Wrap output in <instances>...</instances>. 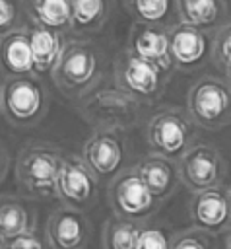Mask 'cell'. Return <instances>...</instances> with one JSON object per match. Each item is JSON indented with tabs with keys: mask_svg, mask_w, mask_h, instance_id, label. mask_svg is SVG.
Returning <instances> with one entry per match:
<instances>
[{
	"mask_svg": "<svg viewBox=\"0 0 231 249\" xmlns=\"http://www.w3.org/2000/svg\"><path fill=\"white\" fill-rule=\"evenodd\" d=\"M126 6L140 23L171 29L173 25H177L173 23V19H179L177 0H126Z\"/></svg>",
	"mask_w": 231,
	"mask_h": 249,
	"instance_id": "7402d4cb",
	"label": "cell"
},
{
	"mask_svg": "<svg viewBox=\"0 0 231 249\" xmlns=\"http://www.w3.org/2000/svg\"><path fill=\"white\" fill-rule=\"evenodd\" d=\"M169 43L173 66L184 72L200 68L214 54V39L210 33L181 21L169 29Z\"/></svg>",
	"mask_w": 231,
	"mask_h": 249,
	"instance_id": "7c38bea8",
	"label": "cell"
},
{
	"mask_svg": "<svg viewBox=\"0 0 231 249\" xmlns=\"http://www.w3.org/2000/svg\"><path fill=\"white\" fill-rule=\"evenodd\" d=\"M56 196L60 198L62 206L74 208V210H85L93 204L97 196V179L87 169L83 160L80 156H66L58 185H56Z\"/></svg>",
	"mask_w": 231,
	"mask_h": 249,
	"instance_id": "8fae6325",
	"label": "cell"
},
{
	"mask_svg": "<svg viewBox=\"0 0 231 249\" xmlns=\"http://www.w3.org/2000/svg\"><path fill=\"white\" fill-rule=\"evenodd\" d=\"M190 220L194 228L204 230L212 235L227 233L231 230V206L227 189L214 187L192 195Z\"/></svg>",
	"mask_w": 231,
	"mask_h": 249,
	"instance_id": "4fadbf2b",
	"label": "cell"
},
{
	"mask_svg": "<svg viewBox=\"0 0 231 249\" xmlns=\"http://www.w3.org/2000/svg\"><path fill=\"white\" fill-rule=\"evenodd\" d=\"M107 200L116 218L138 222V224L148 220L161 204L153 196V193L148 189V185L142 181L136 167L120 171L109 183Z\"/></svg>",
	"mask_w": 231,
	"mask_h": 249,
	"instance_id": "ba28073f",
	"label": "cell"
},
{
	"mask_svg": "<svg viewBox=\"0 0 231 249\" xmlns=\"http://www.w3.org/2000/svg\"><path fill=\"white\" fill-rule=\"evenodd\" d=\"M181 183L192 193H202L221 187L225 177V161L221 154L210 144H194L179 161Z\"/></svg>",
	"mask_w": 231,
	"mask_h": 249,
	"instance_id": "9c48e42d",
	"label": "cell"
},
{
	"mask_svg": "<svg viewBox=\"0 0 231 249\" xmlns=\"http://www.w3.org/2000/svg\"><path fill=\"white\" fill-rule=\"evenodd\" d=\"M25 8L33 25L60 33L72 27V0H27Z\"/></svg>",
	"mask_w": 231,
	"mask_h": 249,
	"instance_id": "ffe728a7",
	"label": "cell"
},
{
	"mask_svg": "<svg viewBox=\"0 0 231 249\" xmlns=\"http://www.w3.org/2000/svg\"><path fill=\"white\" fill-rule=\"evenodd\" d=\"M35 218L27 204L17 196L0 198V243L35 231Z\"/></svg>",
	"mask_w": 231,
	"mask_h": 249,
	"instance_id": "44dd1931",
	"label": "cell"
},
{
	"mask_svg": "<svg viewBox=\"0 0 231 249\" xmlns=\"http://www.w3.org/2000/svg\"><path fill=\"white\" fill-rule=\"evenodd\" d=\"M136 169H138L142 181L148 185V189L153 193V196L159 202L169 198L175 193L177 185L181 183L177 161L167 160L157 154H149L144 160H140Z\"/></svg>",
	"mask_w": 231,
	"mask_h": 249,
	"instance_id": "e0dca14e",
	"label": "cell"
},
{
	"mask_svg": "<svg viewBox=\"0 0 231 249\" xmlns=\"http://www.w3.org/2000/svg\"><path fill=\"white\" fill-rule=\"evenodd\" d=\"M142 226L138 222L113 218L103 230V249H136Z\"/></svg>",
	"mask_w": 231,
	"mask_h": 249,
	"instance_id": "cb8c5ba5",
	"label": "cell"
},
{
	"mask_svg": "<svg viewBox=\"0 0 231 249\" xmlns=\"http://www.w3.org/2000/svg\"><path fill=\"white\" fill-rule=\"evenodd\" d=\"M45 235L50 249H85L89 222L82 210L60 206L47 220Z\"/></svg>",
	"mask_w": 231,
	"mask_h": 249,
	"instance_id": "5bb4252c",
	"label": "cell"
},
{
	"mask_svg": "<svg viewBox=\"0 0 231 249\" xmlns=\"http://www.w3.org/2000/svg\"><path fill=\"white\" fill-rule=\"evenodd\" d=\"M82 160L97 181H113L126 160L124 136L120 130H95L82 148Z\"/></svg>",
	"mask_w": 231,
	"mask_h": 249,
	"instance_id": "30bf717a",
	"label": "cell"
},
{
	"mask_svg": "<svg viewBox=\"0 0 231 249\" xmlns=\"http://www.w3.org/2000/svg\"><path fill=\"white\" fill-rule=\"evenodd\" d=\"M58 89L70 99H83L99 82L97 49L85 41H68L52 72Z\"/></svg>",
	"mask_w": 231,
	"mask_h": 249,
	"instance_id": "7a4b0ae2",
	"label": "cell"
},
{
	"mask_svg": "<svg viewBox=\"0 0 231 249\" xmlns=\"http://www.w3.org/2000/svg\"><path fill=\"white\" fill-rule=\"evenodd\" d=\"M8 165H10V158H8V152L4 150V146L0 144V181H4L6 177V171H8Z\"/></svg>",
	"mask_w": 231,
	"mask_h": 249,
	"instance_id": "f546056e",
	"label": "cell"
},
{
	"mask_svg": "<svg viewBox=\"0 0 231 249\" xmlns=\"http://www.w3.org/2000/svg\"><path fill=\"white\" fill-rule=\"evenodd\" d=\"M27 31H29V43L33 53V74L39 78L52 74L64 51L62 33L49 27L33 25V23L27 25Z\"/></svg>",
	"mask_w": 231,
	"mask_h": 249,
	"instance_id": "ac0fdd59",
	"label": "cell"
},
{
	"mask_svg": "<svg viewBox=\"0 0 231 249\" xmlns=\"http://www.w3.org/2000/svg\"><path fill=\"white\" fill-rule=\"evenodd\" d=\"M227 195H229V206H231V187L227 189Z\"/></svg>",
	"mask_w": 231,
	"mask_h": 249,
	"instance_id": "d6a6232c",
	"label": "cell"
},
{
	"mask_svg": "<svg viewBox=\"0 0 231 249\" xmlns=\"http://www.w3.org/2000/svg\"><path fill=\"white\" fill-rule=\"evenodd\" d=\"M128 51L138 54L140 58L169 70L175 68L171 60V43H169V29L159 27V25H149V23H140L136 21L130 29L128 37Z\"/></svg>",
	"mask_w": 231,
	"mask_h": 249,
	"instance_id": "9a60e30c",
	"label": "cell"
},
{
	"mask_svg": "<svg viewBox=\"0 0 231 249\" xmlns=\"http://www.w3.org/2000/svg\"><path fill=\"white\" fill-rule=\"evenodd\" d=\"M225 249H231V247H225Z\"/></svg>",
	"mask_w": 231,
	"mask_h": 249,
	"instance_id": "e575fe53",
	"label": "cell"
},
{
	"mask_svg": "<svg viewBox=\"0 0 231 249\" xmlns=\"http://www.w3.org/2000/svg\"><path fill=\"white\" fill-rule=\"evenodd\" d=\"M19 0H0V37L23 27Z\"/></svg>",
	"mask_w": 231,
	"mask_h": 249,
	"instance_id": "83f0119b",
	"label": "cell"
},
{
	"mask_svg": "<svg viewBox=\"0 0 231 249\" xmlns=\"http://www.w3.org/2000/svg\"><path fill=\"white\" fill-rule=\"evenodd\" d=\"M212 56L225 72L231 70V23H225L215 31Z\"/></svg>",
	"mask_w": 231,
	"mask_h": 249,
	"instance_id": "484cf974",
	"label": "cell"
},
{
	"mask_svg": "<svg viewBox=\"0 0 231 249\" xmlns=\"http://www.w3.org/2000/svg\"><path fill=\"white\" fill-rule=\"evenodd\" d=\"M225 76H227V80H225V82H227V84H229V88H231V70H227V72H225Z\"/></svg>",
	"mask_w": 231,
	"mask_h": 249,
	"instance_id": "1f68e13d",
	"label": "cell"
},
{
	"mask_svg": "<svg viewBox=\"0 0 231 249\" xmlns=\"http://www.w3.org/2000/svg\"><path fill=\"white\" fill-rule=\"evenodd\" d=\"M47 89L39 76L6 78L2 84V115L14 126H31L47 113Z\"/></svg>",
	"mask_w": 231,
	"mask_h": 249,
	"instance_id": "5b68a950",
	"label": "cell"
},
{
	"mask_svg": "<svg viewBox=\"0 0 231 249\" xmlns=\"http://www.w3.org/2000/svg\"><path fill=\"white\" fill-rule=\"evenodd\" d=\"M173 237L165 228L159 226H146L140 231L136 249H171Z\"/></svg>",
	"mask_w": 231,
	"mask_h": 249,
	"instance_id": "4316f807",
	"label": "cell"
},
{
	"mask_svg": "<svg viewBox=\"0 0 231 249\" xmlns=\"http://www.w3.org/2000/svg\"><path fill=\"white\" fill-rule=\"evenodd\" d=\"M179 21L202 31L219 29L225 19V0H177Z\"/></svg>",
	"mask_w": 231,
	"mask_h": 249,
	"instance_id": "d6986e66",
	"label": "cell"
},
{
	"mask_svg": "<svg viewBox=\"0 0 231 249\" xmlns=\"http://www.w3.org/2000/svg\"><path fill=\"white\" fill-rule=\"evenodd\" d=\"M0 70L6 78L33 74V53L27 25L0 37Z\"/></svg>",
	"mask_w": 231,
	"mask_h": 249,
	"instance_id": "2e32d148",
	"label": "cell"
},
{
	"mask_svg": "<svg viewBox=\"0 0 231 249\" xmlns=\"http://www.w3.org/2000/svg\"><path fill=\"white\" fill-rule=\"evenodd\" d=\"M109 14V0H72V27L76 33H89L103 25Z\"/></svg>",
	"mask_w": 231,
	"mask_h": 249,
	"instance_id": "603a6c76",
	"label": "cell"
},
{
	"mask_svg": "<svg viewBox=\"0 0 231 249\" xmlns=\"http://www.w3.org/2000/svg\"><path fill=\"white\" fill-rule=\"evenodd\" d=\"M0 113H2V88H0Z\"/></svg>",
	"mask_w": 231,
	"mask_h": 249,
	"instance_id": "836d02e7",
	"label": "cell"
},
{
	"mask_svg": "<svg viewBox=\"0 0 231 249\" xmlns=\"http://www.w3.org/2000/svg\"><path fill=\"white\" fill-rule=\"evenodd\" d=\"M80 113L95 130H128L136 126L142 103L120 88H95L80 99Z\"/></svg>",
	"mask_w": 231,
	"mask_h": 249,
	"instance_id": "6da1fadb",
	"label": "cell"
},
{
	"mask_svg": "<svg viewBox=\"0 0 231 249\" xmlns=\"http://www.w3.org/2000/svg\"><path fill=\"white\" fill-rule=\"evenodd\" d=\"M225 247H231V230H229L227 235H225Z\"/></svg>",
	"mask_w": 231,
	"mask_h": 249,
	"instance_id": "4dcf8cb0",
	"label": "cell"
},
{
	"mask_svg": "<svg viewBox=\"0 0 231 249\" xmlns=\"http://www.w3.org/2000/svg\"><path fill=\"white\" fill-rule=\"evenodd\" d=\"M186 113L194 124L217 130L231 123V88L225 80L204 76L196 80L186 95Z\"/></svg>",
	"mask_w": 231,
	"mask_h": 249,
	"instance_id": "8992f818",
	"label": "cell"
},
{
	"mask_svg": "<svg viewBox=\"0 0 231 249\" xmlns=\"http://www.w3.org/2000/svg\"><path fill=\"white\" fill-rule=\"evenodd\" d=\"M169 74V70H163L140 58L128 49H124L115 62L116 88H120L140 103H155L165 89Z\"/></svg>",
	"mask_w": 231,
	"mask_h": 249,
	"instance_id": "52a82bcc",
	"label": "cell"
},
{
	"mask_svg": "<svg viewBox=\"0 0 231 249\" xmlns=\"http://www.w3.org/2000/svg\"><path fill=\"white\" fill-rule=\"evenodd\" d=\"M146 138L153 154L179 161L194 144V121L177 107H165L151 115Z\"/></svg>",
	"mask_w": 231,
	"mask_h": 249,
	"instance_id": "277c9868",
	"label": "cell"
},
{
	"mask_svg": "<svg viewBox=\"0 0 231 249\" xmlns=\"http://www.w3.org/2000/svg\"><path fill=\"white\" fill-rule=\"evenodd\" d=\"M62 163L64 156L54 146L45 142H31L21 150L17 158L16 177L21 187L33 196H56Z\"/></svg>",
	"mask_w": 231,
	"mask_h": 249,
	"instance_id": "3957f363",
	"label": "cell"
},
{
	"mask_svg": "<svg viewBox=\"0 0 231 249\" xmlns=\"http://www.w3.org/2000/svg\"><path fill=\"white\" fill-rule=\"evenodd\" d=\"M0 249H49V245L35 231H31V233H23V235L12 237L8 241H2Z\"/></svg>",
	"mask_w": 231,
	"mask_h": 249,
	"instance_id": "f1b7e54d",
	"label": "cell"
},
{
	"mask_svg": "<svg viewBox=\"0 0 231 249\" xmlns=\"http://www.w3.org/2000/svg\"><path fill=\"white\" fill-rule=\"evenodd\" d=\"M171 249H215V241L212 233L198 228H190L173 235Z\"/></svg>",
	"mask_w": 231,
	"mask_h": 249,
	"instance_id": "d4e9b609",
	"label": "cell"
}]
</instances>
